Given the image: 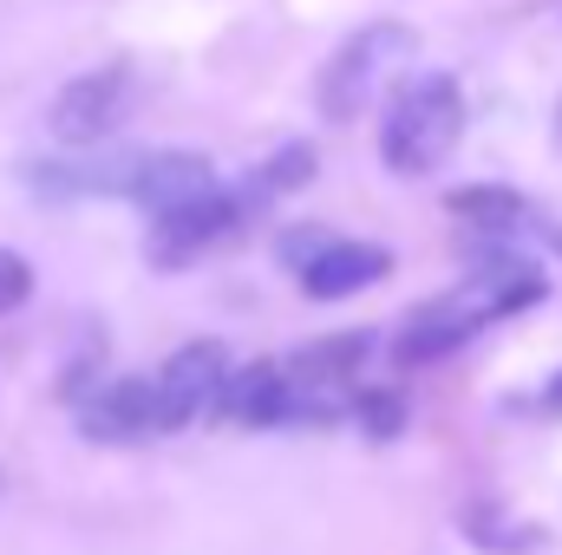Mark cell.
<instances>
[{"mask_svg":"<svg viewBox=\"0 0 562 555\" xmlns=\"http://www.w3.org/2000/svg\"><path fill=\"white\" fill-rule=\"evenodd\" d=\"M236 223H243V203L229 190H216V196H203V203H190V209L157 223V262H190V256L216 249Z\"/></svg>","mask_w":562,"mask_h":555,"instance_id":"ba28073f","label":"cell"},{"mask_svg":"<svg viewBox=\"0 0 562 555\" xmlns=\"http://www.w3.org/2000/svg\"><path fill=\"white\" fill-rule=\"evenodd\" d=\"M360 360H367V333H334L301 347L281 380H288V418H340L360 406Z\"/></svg>","mask_w":562,"mask_h":555,"instance_id":"7a4b0ae2","label":"cell"},{"mask_svg":"<svg viewBox=\"0 0 562 555\" xmlns=\"http://www.w3.org/2000/svg\"><path fill=\"white\" fill-rule=\"evenodd\" d=\"M119 196H132L138 209H150L157 223L216 196V170L196 157V150H150V157H125L119 170Z\"/></svg>","mask_w":562,"mask_h":555,"instance_id":"5b68a950","label":"cell"},{"mask_svg":"<svg viewBox=\"0 0 562 555\" xmlns=\"http://www.w3.org/2000/svg\"><path fill=\"white\" fill-rule=\"evenodd\" d=\"M393 269V256L386 249H373V242H327L307 269H301V287L314 294V301H340V294H360V287H373V281Z\"/></svg>","mask_w":562,"mask_h":555,"instance_id":"9c48e42d","label":"cell"},{"mask_svg":"<svg viewBox=\"0 0 562 555\" xmlns=\"http://www.w3.org/2000/svg\"><path fill=\"white\" fill-rule=\"evenodd\" d=\"M26 294H33V269H26L13 249H0V314H13Z\"/></svg>","mask_w":562,"mask_h":555,"instance_id":"4fadbf2b","label":"cell"},{"mask_svg":"<svg viewBox=\"0 0 562 555\" xmlns=\"http://www.w3.org/2000/svg\"><path fill=\"white\" fill-rule=\"evenodd\" d=\"M458 138H464V92L445 72H431L393 92V112L380 125V157L400 177H431L458 150Z\"/></svg>","mask_w":562,"mask_h":555,"instance_id":"6da1fadb","label":"cell"},{"mask_svg":"<svg viewBox=\"0 0 562 555\" xmlns=\"http://www.w3.org/2000/svg\"><path fill=\"white\" fill-rule=\"evenodd\" d=\"M223 418L229 424H281L288 418V380H281L276 360H256L243 373H229V393H223Z\"/></svg>","mask_w":562,"mask_h":555,"instance_id":"30bf717a","label":"cell"},{"mask_svg":"<svg viewBox=\"0 0 562 555\" xmlns=\"http://www.w3.org/2000/svg\"><path fill=\"white\" fill-rule=\"evenodd\" d=\"M157 386V418L164 431H190L196 418L223 412V393H229V353L216 340H190L164 360V373L150 380Z\"/></svg>","mask_w":562,"mask_h":555,"instance_id":"277c9868","label":"cell"},{"mask_svg":"<svg viewBox=\"0 0 562 555\" xmlns=\"http://www.w3.org/2000/svg\"><path fill=\"white\" fill-rule=\"evenodd\" d=\"M132 112V86L125 72H86L53 99V138L59 144H99L112 138Z\"/></svg>","mask_w":562,"mask_h":555,"instance_id":"8992f818","label":"cell"},{"mask_svg":"<svg viewBox=\"0 0 562 555\" xmlns=\"http://www.w3.org/2000/svg\"><path fill=\"white\" fill-rule=\"evenodd\" d=\"M557 132H562V112H557Z\"/></svg>","mask_w":562,"mask_h":555,"instance_id":"9a60e30c","label":"cell"},{"mask_svg":"<svg viewBox=\"0 0 562 555\" xmlns=\"http://www.w3.org/2000/svg\"><path fill=\"white\" fill-rule=\"evenodd\" d=\"M79 431H86V438H105V444H132V438L164 431V418H157V386H150V380H112V386L79 412Z\"/></svg>","mask_w":562,"mask_h":555,"instance_id":"52a82bcc","label":"cell"},{"mask_svg":"<svg viewBox=\"0 0 562 555\" xmlns=\"http://www.w3.org/2000/svg\"><path fill=\"white\" fill-rule=\"evenodd\" d=\"M406 53H413V33L406 26H367V33H353L334 53V66L321 72V112L327 118H353Z\"/></svg>","mask_w":562,"mask_h":555,"instance_id":"3957f363","label":"cell"},{"mask_svg":"<svg viewBox=\"0 0 562 555\" xmlns=\"http://www.w3.org/2000/svg\"><path fill=\"white\" fill-rule=\"evenodd\" d=\"M451 216H464V223H477V229H491V236H510V229L524 223V203H517L510 190H458V196H451Z\"/></svg>","mask_w":562,"mask_h":555,"instance_id":"8fae6325","label":"cell"},{"mask_svg":"<svg viewBox=\"0 0 562 555\" xmlns=\"http://www.w3.org/2000/svg\"><path fill=\"white\" fill-rule=\"evenodd\" d=\"M353 412L367 418V431H373V438H393V431H400V418H406V406H400L393 393H360V406H353Z\"/></svg>","mask_w":562,"mask_h":555,"instance_id":"7c38bea8","label":"cell"},{"mask_svg":"<svg viewBox=\"0 0 562 555\" xmlns=\"http://www.w3.org/2000/svg\"><path fill=\"white\" fill-rule=\"evenodd\" d=\"M543 406H550V412H562V380L550 386V393H543Z\"/></svg>","mask_w":562,"mask_h":555,"instance_id":"5bb4252c","label":"cell"}]
</instances>
